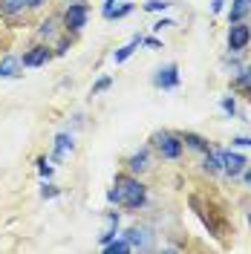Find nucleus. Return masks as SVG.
I'll use <instances>...</instances> for the list:
<instances>
[{"mask_svg": "<svg viewBox=\"0 0 251 254\" xmlns=\"http://www.w3.org/2000/svg\"><path fill=\"white\" fill-rule=\"evenodd\" d=\"M107 199L116 202V205L127 208V211H139L147 202V188H144V182H141L139 176L119 174L116 182H113V188L107 190Z\"/></svg>", "mask_w": 251, "mask_h": 254, "instance_id": "obj_1", "label": "nucleus"}, {"mask_svg": "<svg viewBox=\"0 0 251 254\" xmlns=\"http://www.w3.org/2000/svg\"><path fill=\"white\" fill-rule=\"evenodd\" d=\"M150 147H153L162 159H168V162H176V159L182 156V150H185L182 136H179V133H171V130H156V133L150 136Z\"/></svg>", "mask_w": 251, "mask_h": 254, "instance_id": "obj_2", "label": "nucleus"}, {"mask_svg": "<svg viewBox=\"0 0 251 254\" xmlns=\"http://www.w3.org/2000/svg\"><path fill=\"white\" fill-rule=\"evenodd\" d=\"M87 17H90V6L81 3V0H75V3H69V6L63 9V26L69 32H81L87 26Z\"/></svg>", "mask_w": 251, "mask_h": 254, "instance_id": "obj_3", "label": "nucleus"}, {"mask_svg": "<svg viewBox=\"0 0 251 254\" xmlns=\"http://www.w3.org/2000/svg\"><path fill=\"white\" fill-rule=\"evenodd\" d=\"M249 44H251V26L249 23H243V20L231 23V26H228V49H231L234 55H240Z\"/></svg>", "mask_w": 251, "mask_h": 254, "instance_id": "obj_4", "label": "nucleus"}, {"mask_svg": "<svg viewBox=\"0 0 251 254\" xmlns=\"http://www.w3.org/2000/svg\"><path fill=\"white\" fill-rule=\"evenodd\" d=\"M220 162H222V174H228L231 179L243 176L246 168H249V159L243 153H237V150H220Z\"/></svg>", "mask_w": 251, "mask_h": 254, "instance_id": "obj_5", "label": "nucleus"}, {"mask_svg": "<svg viewBox=\"0 0 251 254\" xmlns=\"http://www.w3.org/2000/svg\"><path fill=\"white\" fill-rule=\"evenodd\" d=\"M122 237L130 243V249H133V252H136V249H139V252H147V249L153 246V234H150V228H147V225H130Z\"/></svg>", "mask_w": 251, "mask_h": 254, "instance_id": "obj_6", "label": "nucleus"}, {"mask_svg": "<svg viewBox=\"0 0 251 254\" xmlns=\"http://www.w3.org/2000/svg\"><path fill=\"white\" fill-rule=\"evenodd\" d=\"M153 87L159 90H176L179 87V66L176 64H165L153 72Z\"/></svg>", "mask_w": 251, "mask_h": 254, "instance_id": "obj_7", "label": "nucleus"}, {"mask_svg": "<svg viewBox=\"0 0 251 254\" xmlns=\"http://www.w3.org/2000/svg\"><path fill=\"white\" fill-rule=\"evenodd\" d=\"M127 174L139 176V174H147L150 171V147H139L133 156H127Z\"/></svg>", "mask_w": 251, "mask_h": 254, "instance_id": "obj_8", "label": "nucleus"}, {"mask_svg": "<svg viewBox=\"0 0 251 254\" xmlns=\"http://www.w3.org/2000/svg\"><path fill=\"white\" fill-rule=\"evenodd\" d=\"M49 58H52V49L44 47V44H38V47H32L29 52H23L20 64H23V66H44Z\"/></svg>", "mask_w": 251, "mask_h": 254, "instance_id": "obj_9", "label": "nucleus"}, {"mask_svg": "<svg viewBox=\"0 0 251 254\" xmlns=\"http://www.w3.org/2000/svg\"><path fill=\"white\" fill-rule=\"evenodd\" d=\"M139 47H141V35H133V38L127 41L125 47H119L116 52H113V64H125L127 58H130V55H133V52H136Z\"/></svg>", "mask_w": 251, "mask_h": 254, "instance_id": "obj_10", "label": "nucleus"}, {"mask_svg": "<svg viewBox=\"0 0 251 254\" xmlns=\"http://www.w3.org/2000/svg\"><path fill=\"white\" fill-rule=\"evenodd\" d=\"M72 147H75V142H72V133H66V130H63V133H58V136H55V159H58V162H61V159H66V153H69Z\"/></svg>", "mask_w": 251, "mask_h": 254, "instance_id": "obj_11", "label": "nucleus"}, {"mask_svg": "<svg viewBox=\"0 0 251 254\" xmlns=\"http://www.w3.org/2000/svg\"><path fill=\"white\" fill-rule=\"evenodd\" d=\"M20 66H23V64H20L17 55H3V58H0V78H15Z\"/></svg>", "mask_w": 251, "mask_h": 254, "instance_id": "obj_12", "label": "nucleus"}, {"mask_svg": "<svg viewBox=\"0 0 251 254\" xmlns=\"http://www.w3.org/2000/svg\"><path fill=\"white\" fill-rule=\"evenodd\" d=\"M182 144L185 147H190V150H199V153H205V150H211V144H208V139L205 136H199V133H182Z\"/></svg>", "mask_w": 251, "mask_h": 254, "instance_id": "obj_13", "label": "nucleus"}, {"mask_svg": "<svg viewBox=\"0 0 251 254\" xmlns=\"http://www.w3.org/2000/svg\"><path fill=\"white\" fill-rule=\"evenodd\" d=\"M251 12V0H234L231 3V12H228V23H237Z\"/></svg>", "mask_w": 251, "mask_h": 254, "instance_id": "obj_14", "label": "nucleus"}, {"mask_svg": "<svg viewBox=\"0 0 251 254\" xmlns=\"http://www.w3.org/2000/svg\"><path fill=\"white\" fill-rule=\"evenodd\" d=\"M26 6H29V0H0V15H6V17L20 15Z\"/></svg>", "mask_w": 251, "mask_h": 254, "instance_id": "obj_15", "label": "nucleus"}, {"mask_svg": "<svg viewBox=\"0 0 251 254\" xmlns=\"http://www.w3.org/2000/svg\"><path fill=\"white\" fill-rule=\"evenodd\" d=\"M101 249H104L107 254H127V252H133V249H130V243H127L122 234H119V237H113L110 243H104Z\"/></svg>", "mask_w": 251, "mask_h": 254, "instance_id": "obj_16", "label": "nucleus"}, {"mask_svg": "<svg viewBox=\"0 0 251 254\" xmlns=\"http://www.w3.org/2000/svg\"><path fill=\"white\" fill-rule=\"evenodd\" d=\"M234 87L240 90V93H251V64H249V66H243V69L237 72Z\"/></svg>", "mask_w": 251, "mask_h": 254, "instance_id": "obj_17", "label": "nucleus"}, {"mask_svg": "<svg viewBox=\"0 0 251 254\" xmlns=\"http://www.w3.org/2000/svg\"><path fill=\"white\" fill-rule=\"evenodd\" d=\"M58 23H55V17H47V20H41V26H38V35L44 38V41H52L55 35H58V29H55Z\"/></svg>", "mask_w": 251, "mask_h": 254, "instance_id": "obj_18", "label": "nucleus"}, {"mask_svg": "<svg viewBox=\"0 0 251 254\" xmlns=\"http://www.w3.org/2000/svg\"><path fill=\"white\" fill-rule=\"evenodd\" d=\"M35 165H38V174L47 176V179H49L52 174H55V168H52V162H49L47 156H38V162H35Z\"/></svg>", "mask_w": 251, "mask_h": 254, "instance_id": "obj_19", "label": "nucleus"}, {"mask_svg": "<svg viewBox=\"0 0 251 254\" xmlns=\"http://www.w3.org/2000/svg\"><path fill=\"white\" fill-rule=\"evenodd\" d=\"M220 107H222V113L231 119V116H237V104H234V98H228V95H222L220 98Z\"/></svg>", "mask_w": 251, "mask_h": 254, "instance_id": "obj_20", "label": "nucleus"}, {"mask_svg": "<svg viewBox=\"0 0 251 254\" xmlns=\"http://www.w3.org/2000/svg\"><path fill=\"white\" fill-rule=\"evenodd\" d=\"M168 6H171L168 0H147V3H144V12H165Z\"/></svg>", "mask_w": 251, "mask_h": 254, "instance_id": "obj_21", "label": "nucleus"}, {"mask_svg": "<svg viewBox=\"0 0 251 254\" xmlns=\"http://www.w3.org/2000/svg\"><path fill=\"white\" fill-rule=\"evenodd\" d=\"M110 84H113V78H110V75H104V78H98V81L93 84V90H90V95H98V93H104V90H107Z\"/></svg>", "mask_w": 251, "mask_h": 254, "instance_id": "obj_22", "label": "nucleus"}, {"mask_svg": "<svg viewBox=\"0 0 251 254\" xmlns=\"http://www.w3.org/2000/svg\"><path fill=\"white\" fill-rule=\"evenodd\" d=\"M133 12V3H125V6H119V9H113V15H110V20H119V17H125V15H130Z\"/></svg>", "mask_w": 251, "mask_h": 254, "instance_id": "obj_23", "label": "nucleus"}, {"mask_svg": "<svg viewBox=\"0 0 251 254\" xmlns=\"http://www.w3.org/2000/svg\"><path fill=\"white\" fill-rule=\"evenodd\" d=\"M69 47H72L69 38H58V44H55V55H66V49Z\"/></svg>", "mask_w": 251, "mask_h": 254, "instance_id": "obj_24", "label": "nucleus"}, {"mask_svg": "<svg viewBox=\"0 0 251 254\" xmlns=\"http://www.w3.org/2000/svg\"><path fill=\"white\" fill-rule=\"evenodd\" d=\"M113 9H116V0H104V6H101V15L110 20V15H113Z\"/></svg>", "mask_w": 251, "mask_h": 254, "instance_id": "obj_25", "label": "nucleus"}, {"mask_svg": "<svg viewBox=\"0 0 251 254\" xmlns=\"http://www.w3.org/2000/svg\"><path fill=\"white\" fill-rule=\"evenodd\" d=\"M231 144H237V147H251V136H234Z\"/></svg>", "mask_w": 251, "mask_h": 254, "instance_id": "obj_26", "label": "nucleus"}, {"mask_svg": "<svg viewBox=\"0 0 251 254\" xmlns=\"http://www.w3.org/2000/svg\"><path fill=\"white\" fill-rule=\"evenodd\" d=\"M141 44L150 47V49H162V41H159V38H141Z\"/></svg>", "mask_w": 251, "mask_h": 254, "instance_id": "obj_27", "label": "nucleus"}, {"mask_svg": "<svg viewBox=\"0 0 251 254\" xmlns=\"http://www.w3.org/2000/svg\"><path fill=\"white\" fill-rule=\"evenodd\" d=\"M52 196H58V188L55 185H47L44 188V199H52Z\"/></svg>", "mask_w": 251, "mask_h": 254, "instance_id": "obj_28", "label": "nucleus"}, {"mask_svg": "<svg viewBox=\"0 0 251 254\" xmlns=\"http://www.w3.org/2000/svg\"><path fill=\"white\" fill-rule=\"evenodd\" d=\"M165 26H173V20H156V23H153V32H162Z\"/></svg>", "mask_w": 251, "mask_h": 254, "instance_id": "obj_29", "label": "nucleus"}, {"mask_svg": "<svg viewBox=\"0 0 251 254\" xmlns=\"http://www.w3.org/2000/svg\"><path fill=\"white\" fill-rule=\"evenodd\" d=\"M222 6H225V0H211V12H214V15L222 12Z\"/></svg>", "mask_w": 251, "mask_h": 254, "instance_id": "obj_30", "label": "nucleus"}, {"mask_svg": "<svg viewBox=\"0 0 251 254\" xmlns=\"http://www.w3.org/2000/svg\"><path fill=\"white\" fill-rule=\"evenodd\" d=\"M38 6H44V0H29V9H38Z\"/></svg>", "mask_w": 251, "mask_h": 254, "instance_id": "obj_31", "label": "nucleus"}, {"mask_svg": "<svg viewBox=\"0 0 251 254\" xmlns=\"http://www.w3.org/2000/svg\"><path fill=\"white\" fill-rule=\"evenodd\" d=\"M243 176H246V185L251 188V171H249V168H246V174H243Z\"/></svg>", "mask_w": 251, "mask_h": 254, "instance_id": "obj_32", "label": "nucleus"}, {"mask_svg": "<svg viewBox=\"0 0 251 254\" xmlns=\"http://www.w3.org/2000/svg\"><path fill=\"white\" fill-rule=\"evenodd\" d=\"M249 220H251V214H249Z\"/></svg>", "mask_w": 251, "mask_h": 254, "instance_id": "obj_33", "label": "nucleus"}]
</instances>
